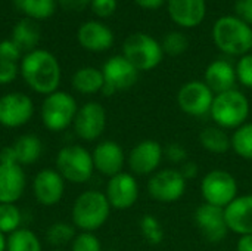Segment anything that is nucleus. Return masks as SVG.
<instances>
[{
  "mask_svg": "<svg viewBox=\"0 0 252 251\" xmlns=\"http://www.w3.org/2000/svg\"><path fill=\"white\" fill-rule=\"evenodd\" d=\"M72 126L80 139L93 142L99 139L106 129V111L99 102H87L78 108Z\"/></svg>",
  "mask_w": 252,
  "mask_h": 251,
  "instance_id": "f8f14e48",
  "label": "nucleus"
},
{
  "mask_svg": "<svg viewBox=\"0 0 252 251\" xmlns=\"http://www.w3.org/2000/svg\"><path fill=\"white\" fill-rule=\"evenodd\" d=\"M140 232L145 241L151 246H158L164 241V229L161 226V222L152 216V215H145L140 219Z\"/></svg>",
  "mask_w": 252,
  "mask_h": 251,
  "instance_id": "473e14b6",
  "label": "nucleus"
},
{
  "mask_svg": "<svg viewBox=\"0 0 252 251\" xmlns=\"http://www.w3.org/2000/svg\"><path fill=\"white\" fill-rule=\"evenodd\" d=\"M139 7L146 9V10H157L159 9L164 3H167V0H133Z\"/></svg>",
  "mask_w": 252,
  "mask_h": 251,
  "instance_id": "a18cd8bd",
  "label": "nucleus"
},
{
  "mask_svg": "<svg viewBox=\"0 0 252 251\" xmlns=\"http://www.w3.org/2000/svg\"><path fill=\"white\" fill-rule=\"evenodd\" d=\"M235 70H236L238 81H241L242 86L252 89V52L241 56Z\"/></svg>",
  "mask_w": 252,
  "mask_h": 251,
  "instance_id": "c9c22d12",
  "label": "nucleus"
},
{
  "mask_svg": "<svg viewBox=\"0 0 252 251\" xmlns=\"http://www.w3.org/2000/svg\"><path fill=\"white\" fill-rule=\"evenodd\" d=\"M164 152V158L173 164H183L188 158V151L183 145H180L179 142H171L167 146L162 148Z\"/></svg>",
  "mask_w": 252,
  "mask_h": 251,
  "instance_id": "e433bc0d",
  "label": "nucleus"
},
{
  "mask_svg": "<svg viewBox=\"0 0 252 251\" xmlns=\"http://www.w3.org/2000/svg\"><path fill=\"white\" fill-rule=\"evenodd\" d=\"M105 84L102 70L93 67H84L74 72L72 87L83 95H94L102 90Z\"/></svg>",
  "mask_w": 252,
  "mask_h": 251,
  "instance_id": "393cba45",
  "label": "nucleus"
},
{
  "mask_svg": "<svg viewBox=\"0 0 252 251\" xmlns=\"http://www.w3.org/2000/svg\"><path fill=\"white\" fill-rule=\"evenodd\" d=\"M75 235V226L66 222H55L46 231V240L53 247H63L71 244Z\"/></svg>",
  "mask_w": 252,
  "mask_h": 251,
  "instance_id": "7c9ffc66",
  "label": "nucleus"
},
{
  "mask_svg": "<svg viewBox=\"0 0 252 251\" xmlns=\"http://www.w3.org/2000/svg\"><path fill=\"white\" fill-rule=\"evenodd\" d=\"M19 166H30L38 161L43 154V143L35 135H22L12 145Z\"/></svg>",
  "mask_w": 252,
  "mask_h": 251,
  "instance_id": "a878e982",
  "label": "nucleus"
},
{
  "mask_svg": "<svg viewBox=\"0 0 252 251\" xmlns=\"http://www.w3.org/2000/svg\"><path fill=\"white\" fill-rule=\"evenodd\" d=\"M77 111L78 105L74 96L62 90H56L44 98L40 109V117L43 126L47 130L62 132L74 123Z\"/></svg>",
  "mask_w": 252,
  "mask_h": 251,
  "instance_id": "423d86ee",
  "label": "nucleus"
},
{
  "mask_svg": "<svg viewBox=\"0 0 252 251\" xmlns=\"http://www.w3.org/2000/svg\"><path fill=\"white\" fill-rule=\"evenodd\" d=\"M22 213L15 204H0V232L13 234L21 229Z\"/></svg>",
  "mask_w": 252,
  "mask_h": 251,
  "instance_id": "2f4dec72",
  "label": "nucleus"
},
{
  "mask_svg": "<svg viewBox=\"0 0 252 251\" xmlns=\"http://www.w3.org/2000/svg\"><path fill=\"white\" fill-rule=\"evenodd\" d=\"M18 71H19V68H18L16 62H9V61L0 59V84L12 83L16 78Z\"/></svg>",
  "mask_w": 252,
  "mask_h": 251,
  "instance_id": "ea45409f",
  "label": "nucleus"
},
{
  "mask_svg": "<svg viewBox=\"0 0 252 251\" xmlns=\"http://www.w3.org/2000/svg\"><path fill=\"white\" fill-rule=\"evenodd\" d=\"M224 217L229 231L238 235L252 234V194L236 197L224 207Z\"/></svg>",
  "mask_w": 252,
  "mask_h": 251,
  "instance_id": "412c9836",
  "label": "nucleus"
},
{
  "mask_svg": "<svg viewBox=\"0 0 252 251\" xmlns=\"http://www.w3.org/2000/svg\"><path fill=\"white\" fill-rule=\"evenodd\" d=\"M12 41L21 49V52H32L40 41V27L34 19H21L12 31Z\"/></svg>",
  "mask_w": 252,
  "mask_h": 251,
  "instance_id": "b1692460",
  "label": "nucleus"
},
{
  "mask_svg": "<svg viewBox=\"0 0 252 251\" xmlns=\"http://www.w3.org/2000/svg\"><path fill=\"white\" fill-rule=\"evenodd\" d=\"M59 6L63 10L69 12H83L86 7L90 6L92 0H58Z\"/></svg>",
  "mask_w": 252,
  "mask_h": 251,
  "instance_id": "79ce46f5",
  "label": "nucleus"
},
{
  "mask_svg": "<svg viewBox=\"0 0 252 251\" xmlns=\"http://www.w3.org/2000/svg\"><path fill=\"white\" fill-rule=\"evenodd\" d=\"M21 74L31 90L50 95L61 84V65L53 53L44 49L28 52L21 62Z\"/></svg>",
  "mask_w": 252,
  "mask_h": 251,
  "instance_id": "f257e3e1",
  "label": "nucleus"
},
{
  "mask_svg": "<svg viewBox=\"0 0 252 251\" xmlns=\"http://www.w3.org/2000/svg\"><path fill=\"white\" fill-rule=\"evenodd\" d=\"M72 225L81 232H94L100 229L111 215V204L100 191L81 192L72 206Z\"/></svg>",
  "mask_w": 252,
  "mask_h": 251,
  "instance_id": "7ed1b4c3",
  "label": "nucleus"
},
{
  "mask_svg": "<svg viewBox=\"0 0 252 251\" xmlns=\"http://www.w3.org/2000/svg\"><path fill=\"white\" fill-rule=\"evenodd\" d=\"M105 195L112 209L127 210L133 207L139 198V183L131 173L121 172L109 178Z\"/></svg>",
  "mask_w": 252,
  "mask_h": 251,
  "instance_id": "4468645a",
  "label": "nucleus"
},
{
  "mask_svg": "<svg viewBox=\"0 0 252 251\" xmlns=\"http://www.w3.org/2000/svg\"><path fill=\"white\" fill-rule=\"evenodd\" d=\"M65 192V179L56 169L40 170L32 180V194L35 200L44 207L56 206Z\"/></svg>",
  "mask_w": 252,
  "mask_h": 251,
  "instance_id": "dca6fc26",
  "label": "nucleus"
},
{
  "mask_svg": "<svg viewBox=\"0 0 252 251\" xmlns=\"http://www.w3.org/2000/svg\"><path fill=\"white\" fill-rule=\"evenodd\" d=\"M199 142L204 149H207L211 154L223 155L232 148V141L229 135L224 132V129L219 126H210L205 127L199 133Z\"/></svg>",
  "mask_w": 252,
  "mask_h": 251,
  "instance_id": "bb28decb",
  "label": "nucleus"
},
{
  "mask_svg": "<svg viewBox=\"0 0 252 251\" xmlns=\"http://www.w3.org/2000/svg\"><path fill=\"white\" fill-rule=\"evenodd\" d=\"M186 185V179L177 169H162L155 172L148 180V192L155 201L170 204L185 195Z\"/></svg>",
  "mask_w": 252,
  "mask_h": 251,
  "instance_id": "1a4fd4ad",
  "label": "nucleus"
},
{
  "mask_svg": "<svg viewBox=\"0 0 252 251\" xmlns=\"http://www.w3.org/2000/svg\"><path fill=\"white\" fill-rule=\"evenodd\" d=\"M0 149H1V148H0Z\"/></svg>",
  "mask_w": 252,
  "mask_h": 251,
  "instance_id": "8fccbe9b",
  "label": "nucleus"
},
{
  "mask_svg": "<svg viewBox=\"0 0 252 251\" xmlns=\"http://www.w3.org/2000/svg\"><path fill=\"white\" fill-rule=\"evenodd\" d=\"M236 81L238 77L235 67L224 59L213 61L204 72V83L216 95L235 89Z\"/></svg>",
  "mask_w": 252,
  "mask_h": 251,
  "instance_id": "5701e85b",
  "label": "nucleus"
},
{
  "mask_svg": "<svg viewBox=\"0 0 252 251\" xmlns=\"http://www.w3.org/2000/svg\"><path fill=\"white\" fill-rule=\"evenodd\" d=\"M236 250L238 251H252V234L251 235H242V237L238 240Z\"/></svg>",
  "mask_w": 252,
  "mask_h": 251,
  "instance_id": "49530a36",
  "label": "nucleus"
},
{
  "mask_svg": "<svg viewBox=\"0 0 252 251\" xmlns=\"http://www.w3.org/2000/svg\"><path fill=\"white\" fill-rule=\"evenodd\" d=\"M27 176L19 164H0V204H15L24 195Z\"/></svg>",
  "mask_w": 252,
  "mask_h": 251,
  "instance_id": "aec40b11",
  "label": "nucleus"
},
{
  "mask_svg": "<svg viewBox=\"0 0 252 251\" xmlns=\"http://www.w3.org/2000/svg\"><path fill=\"white\" fill-rule=\"evenodd\" d=\"M6 249H7V237L3 232H0V251H6Z\"/></svg>",
  "mask_w": 252,
  "mask_h": 251,
  "instance_id": "de8ad7c7",
  "label": "nucleus"
},
{
  "mask_svg": "<svg viewBox=\"0 0 252 251\" xmlns=\"http://www.w3.org/2000/svg\"><path fill=\"white\" fill-rule=\"evenodd\" d=\"M34 115L32 99L21 92H10L0 96V124L7 129H18L30 123Z\"/></svg>",
  "mask_w": 252,
  "mask_h": 251,
  "instance_id": "9b49d317",
  "label": "nucleus"
},
{
  "mask_svg": "<svg viewBox=\"0 0 252 251\" xmlns=\"http://www.w3.org/2000/svg\"><path fill=\"white\" fill-rule=\"evenodd\" d=\"M21 49L12 41V38H6L0 41V59L1 61H9V62H16L21 58Z\"/></svg>",
  "mask_w": 252,
  "mask_h": 251,
  "instance_id": "58836bf2",
  "label": "nucleus"
},
{
  "mask_svg": "<svg viewBox=\"0 0 252 251\" xmlns=\"http://www.w3.org/2000/svg\"><path fill=\"white\" fill-rule=\"evenodd\" d=\"M0 164H18L13 146H6L0 149Z\"/></svg>",
  "mask_w": 252,
  "mask_h": 251,
  "instance_id": "c03bdc74",
  "label": "nucleus"
},
{
  "mask_svg": "<svg viewBox=\"0 0 252 251\" xmlns=\"http://www.w3.org/2000/svg\"><path fill=\"white\" fill-rule=\"evenodd\" d=\"M118 6L117 0H92V12L99 18H108L115 13Z\"/></svg>",
  "mask_w": 252,
  "mask_h": 251,
  "instance_id": "4c0bfd02",
  "label": "nucleus"
},
{
  "mask_svg": "<svg viewBox=\"0 0 252 251\" xmlns=\"http://www.w3.org/2000/svg\"><path fill=\"white\" fill-rule=\"evenodd\" d=\"M6 251H43V247L37 234L27 228H21L7 237Z\"/></svg>",
  "mask_w": 252,
  "mask_h": 251,
  "instance_id": "cd10ccee",
  "label": "nucleus"
},
{
  "mask_svg": "<svg viewBox=\"0 0 252 251\" xmlns=\"http://www.w3.org/2000/svg\"><path fill=\"white\" fill-rule=\"evenodd\" d=\"M71 251H102V244L93 232H80L71 243Z\"/></svg>",
  "mask_w": 252,
  "mask_h": 251,
  "instance_id": "f704fd0d",
  "label": "nucleus"
},
{
  "mask_svg": "<svg viewBox=\"0 0 252 251\" xmlns=\"http://www.w3.org/2000/svg\"><path fill=\"white\" fill-rule=\"evenodd\" d=\"M232 149L244 160H252V123H245L238 127L232 138Z\"/></svg>",
  "mask_w": 252,
  "mask_h": 251,
  "instance_id": "c756f323",
  "label": "nucleus"
},
{
  "mask_svg": "<svg viewBox=\"0 0 252 251\" xmlns=\"http://www.w3.org/2000/svg\"><path fill=\"white\" fill-rule=\"evenodd\" d=\"M201 195L205 203L224 209L238 197V182L226 170H211L201 180Z\"/></svg>",
  "mask_w": 252,
  "mask_h": 251,
  "instance_id": "6e6552de",
  "label": "nucleus"
},
{
  "mask_svg": "<svg viewBox=\"0 0 252 251\" xmlns=\"http://www.w3.org/2000/svg\"><path fill=\"white\" fill-rule=\"evenodd\" d=\"M56 170L66 182L84 183L94 172L92 152L81 145L63 146L56 155Z\"/></svg>",
  "mask_w": 252,
  "mask_h": 251,
  "instance_id": "0eeeda50",
  "label": "nucleus"
},
{
  "mask_svg": "<svg viewBox=\"0 0 252 251\" xmlns=\"http://www.w3.org/2000/svg\"><path fill=\"white\" fill-rule=\"evenodd\" d=\"M123 56L140 72L155 70L162 58L164 50L157 38L146 33H134L123 43Z\"/></svg>",
  "mask_w": 252,
  "mask_h": 251,
  "instance_id": "39448f33",
  "label": "nucleus"
},
{
  "mask_svg": "<svg viewBox=\"0 0 252 251\" xmlns=\"http://www.w3.org/2000/svg\"><path fill=\"white\" fill-rule=\"evenodd\" d=\"M16 7L31 19H46L55 13L56 0H13Z\"/></svg>",
  "mask_w": 252,
  "mask_h": 251,
  "instance_id": "c85d7f7f",
  "label": "nucleus"
},
{
  "mask_svg": "<svg viewBox=\"0 0 252 251\" xmlns=\"http://www.w3.org/2000/svg\"><path fill=\"white\" fill-rule=\"evenodd\" d=\"M94 170L100 175L112 178L123 172L126 155L123 148L114 141H103L97 143L92 152Z\"/></svg>",
  "mask_w": 252,
  "mask_h": 251,
  "instance_id": "6ab92c4d",
  "label": "nucleus"
},
{
  "mask_svg": "<svg viewBox=\"0 0 252 251\" xmlns=\"http://www.w3.org/2000/svg\"><path fill=\"white\" fill-rule=\"evenodd\" d=\"M162 158H164L162 146L157 141L145 139L130 151L127 163L131 173L139 176H146L157 172Z\"/></svg>",
  "mask_w": 252,
  "mask_h": 251,
  "instance_id": "2eb2a0df",
  "label": "nucleus"
},
{
  "mask_svg": "<svg viewBox=\"0 0 252 251\" xmlns=\"http://www.w3.org/2000/svg\"><path fill=\"white\" fill-rule=\"evenodd\" d=\"M189 46V40L186 37L185 33L180 31H171L168 34H165L161 47L164 50V53L170 55V56H180L188 50Z\"/></svg>",
  "mask_w": 252,
  "mask_h": 251,
  "instance_id": "72a5a7b5",
  "label": "nucleus"
},
{
  "mask_svg": "<svg viewBox=\"0 0 252 251\" xmlns=\"http://www.w3.org/2000/svg\"><path fill=\"white\" fill-rule=\"evenodd\" d=\"M102 74L105 86L111 87L115 93L133 87L139 78V71L123 55L109 58L102 67Z\"/></svg>",
  "mask_w": 252,
  "mask_h": 251,
  "instance_id": "f3484780",
  "label": "nucleus"
},
{
  "mask_svg": "<svg viewBox=\"0 0 252 251\" xmlns=\"http://www.w3.org/2000/svg\"><path fill=\"white\" fill-rule=\"evenodd\" d=\"M193 217L198 229L208 243L219 244L227 237L229 228L224 217V209L204 203L196 209Z\"/></svg>",
  "mask_w": 252,
  "mask_h": 251,
  "instance_id": "ddd939ff",
  "label": "nucleus"
},
{
  "mask_svg": "<svg viewBox=\"0 0 252 251\" xmlns=\"http://www.w3.org/2000/svg\"><path fill=\"white\" fill-rule=\"evenodd\" d=\"M179 172L182 173V176H183V178L186 179V182H188L189 179H193V178L198 176V164L193 163V161H185V163L182 164V167L179 169Z\"/></svg>",
  "mask_w": 252,
  "mask_h": 251,
  "instance_id": "37998d69",
  "label": "nucleus"
},
{
  "mask_svg": "<svg viewBox=\"0 0 252 251\" xmlns=\"http://www.w3.org/2000/svg\"><path fill=\"white\" fill-rule=\"evenodd\" d=\"M52 251H62V250H52Z\"/></svg>",
  "mask_w": 252,
  "mask_h": 251,
  "instance_id": "09e8293b",
  "label": "nucleus"
},
{
  "mask_svg": "<svg viewBox=\"0 0 252 251\" xmlns=\"http://www.w3.org/2000/svg\"><path fill=\"white\" fill-rule=\"evenodd\" d=\"M211 36L214 44L226 55L244 56L252 50V27L236 15L220 16Z\"/></svg>",
  "mask_w": 252,
  "mask_h": 251,
  "instance_id": "f03ea898",
  "label": "nucleus"
},
{
  "mask_svg": "<svg viewBox=\"0 0 252 251\" xmlns=\"http://www.w3.org/2000/svg\"><path fill=\"white\" fill-rule=\"evenodd\" d=\"M210 114L219 127L236 130L250 117V101L242 92L232 89L214 96Z\"/></svg>",
  "mask_w": 252,
  "mask_h": 251,
  "instance_id": "20e7f679",
  "label": "nucleus"
},
{
  "mask_svg": "<svg viewBox=\"0 0 252 251\" xmlns=\"http://www.w3.org/2000/svg\"><path fill=\"white\" fill-rule=\"evenodd\" d=\"M213 90L199 80L185 83L177 92V104L179 108L192 117H202L211 111V105L214 101Z\"/></svg>",
  "mask_w": 252,
  "mask_h": 251,
  "instance_id": "9d476101",
  "label": "nucleus"
},
{
  "mask_svg": "<svg viewBox=\"0 0 252 251\" xmlns=\"http://www.w3.org/2000/svg\"><path fill=\"white\" fill-rule=\"evenodd\" d=\"M235 12L238 18L252 27V0H236Z\"/></svg>",
  "mask_w": 252,
  "mask_h": 251,
  "instance_id": "a19ab883",
  "label": "nucleus"
},
{
  "mask_svg": "<svg viewBox=\"0 0 252 251\" xmlns=\"http://www.w3.org/2000/svg\"><path fill=\"white\" fill-rule=\"evenodd\" d=\"M167 12L171 21L182 28H195L207 16L205 0H167Z\"/></svg>",
  "mask_w": 252,
  "mask_h": 251,
  "instance_id": "a211bd4d",
  "label": "nucleus"
},
{
  "mask_svg": "<svg viewBox=\"0 0 252 251\" xmlns=\"http://www.w3.org/2000/svg\"><path fill=\"white\" fill-rule=\"evenodd\" d=\"M77 40L86 50L105 52L114 44V33L108 25L102 22L89 21L78 28Z\"/></svg>",
  "mask_w": 252,
  "mask_h": 251,
  "instance_id": "4be33fe9",
  "label": "nucleus"
}]
</instances>
